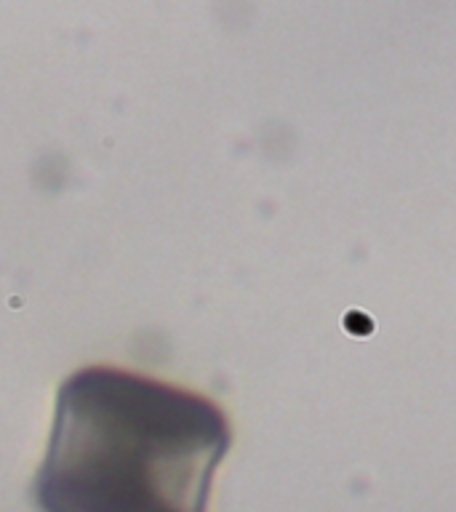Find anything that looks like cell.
<instances>
[{
	"label": "cell",
	"instance_id": "obj_1",
	"mask_svg": "<svg viewBox=\"0 0 456 512\" xmlns=\"http://www.w3.org/2000/svg\"><path fill=\"white\" fill-rule=\"evenodd\" d=\"M230 443V422L214 400L126 368H80L56 395L38 507L206 512Z\"/></svg>",
	"mask_w": 456,
	"mask_h": 512
}]
</instances>
